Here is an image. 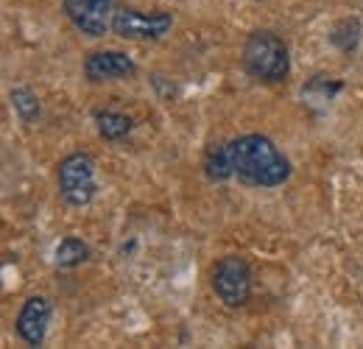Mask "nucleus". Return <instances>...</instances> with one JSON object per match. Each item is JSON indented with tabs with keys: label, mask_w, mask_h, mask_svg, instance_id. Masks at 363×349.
Returning a JSON list of instances; mask_svg holds the SVG:
<instances>
[{
	"label": "nucleus",
	"mask_w": 363,
	"mask_h": 349,
	"mask_svg": "<svg viewBox=\"0 0 363 349\" xmlns=\"http://www.w3.org/2000/svg\"><path fill=\"white\" fill-rule=\"evenodd\" d=\"M232 168L240 182L255 187H277L291 176V165L282 151L263 134H243L229 143Z\"/></svg>",
	"instance_id": "f257e3e1"
},
{
	"label": "nucleus",
	"mask_w": 363,
	"mask_h": 349,
	"mask_svg": "<svg viewBox=\"0 0 363 349\" xmlns=\"http://www.w3.org/2000/svg\"><path fill=\"white\" fill-rule=\"evenodd\" d=\"M11 106H14V112H17L26 123H31V121L40 118V101H37V95L28 87L11 89Z\"/></svg>",
	"instance_id": "f8f14e48"
},
{
	"label": "nucleus",
	"mask_w": 363,
	"mask_h": 349,
	"mask_svg": "<svg viewBox=\"0 0 363 349\" xmlns=\"http://www.w3.org/2000/svg\"><path fill=\"white\" fill-rule=\"evenodd\" d=\"M48 324H50V302L45 297H31L20 316H17V333L26 344L31 347H40L45 341V333H48Z\"/></svg>",
	"instance_id": "6e6552de"
},
{
	"label": "nucleus",
	"mask_w": 363,
	"mask_h": 349,
	"mask_svg": "<svg viewBox=\"0 0 363 349\" xmlns=\"http://www.w3.org/2000/svg\"><path fill=\"white\" fill-rule=\"evenodd\" d=\"M204 174L210 182H224L229 176H235V168H232V157H229V145H221V143H213L204 154Z\"/></svg>",
	"instance_id": "1a4fd4ad"
},
{
	"label": "nucleus",
	"mask_w": 363,
	"mask_h": 349,
	"mask_svg": "<svg viewBox=\"0 0 363 349\" xmlns=\"http://www.w3.org/2000/svg\"><path fill=\"white\" fill-rule=\"evenodd\" d=\"M87 246L79 240V238H65L59 246H56V265L59 268H76L87 260Z\"/></svg>",
	"instance_id": "9b49d317"
},
{
	"label": "nucleus",
	"mask_w": 363,
	"mask_h": 349,
	"mask_svg": "<svg viewBox=\"0 0 363 349\" xmlns=\"http://www.w3.org/2000/svg\"><path fill=\"white\" fill-rule=\"evenodd\" d=\"M95 190V162L90 154H70L59 162V193L70 207L90 204Z\"/></svg>",
	"instance_id": "7ed1b4c3"
},
{
	"label": "nucleus",
	"mask_w": 363,
	"mask_h": 349,
	"mask_svg": "<svg viewBox=\"0 0 363 349\" xmlns=\"http://www.w3.org/2000/svg\"><path fill=\"white\" fill-rule=\"evenodd\" d=\"M174 17L168 11H137V9H118L112 17V31L123 40H160L171 31Z\"/></svg>",
	"instance_id": "39448f33"
},
{
	"label": "nucleus",
	"mask_w": 363,
	"mask_h": 349,
	"mask_svg": "<svg viewBox=\"0 0 363 349\" xmlns=\"http://www.w3.org/2000/svg\"><path fill=\"white\" fill-rule=\"evenodd\" d=\"M95 121L104 140H123L132 131V118L123 112H98Z\"/></svg>",
	"instance_id": "9d476101"
},
{
	"label": "nucleus",
	"mask_w": 363,
	"mask_h": 349,
	"mask_svg": "<svg viewBox=\"0 0 363 349\" xmlns=\"http://www.w3.org/2000/svg\"><path fill=\"white\" fill-rule=\"evenodd\" d=\"M213 291L227 307H240L249 302L252 294V271L243 257L229 255L221 257L213 271Z\"/></svg>",
	"instance_id": "20e7f679"
},
{
	"label": "nucleus",
	"mask_w": 363,
	"mask_h": 349,
	"mask_svg": "<svg viewBox=\"0 0 363 349\" xmlns=\"http://www.w3.org/2000/svg\"><path fill=\"white\" fill-rule=\"evenodd\" d=\"M243 65L260 82H282L291 70L288 48L272 31H255L243 45Z\"/></svg>",
	"instance_id": "f03ea898"
},
{
	"label": "nucleus",
	"mask_w": 363,
	"mask_h": 349,
	"mask_svg": "<svg viewBox=\"0 0 363 349\" xmlns=\"http://www.w3.org/2000/svg\"><path fill=\"white\" fill-rule=\"evenodd\" d=\"M84 73L90 82H112V79H129L137 73L132 56L121 50H95L84 62Z\"/></svg>",
	"instance_id": "0eeeda50"
},
{
	"label": "nucleus",
	"mask_w": 363,
	"mask_h": 349,
	"mask_svg": "<svg viewBox=\"0 0 363 349\" xmlns=\"http://www.w3.org/2000/svg\"><path fill=\"white\" fill-rule=\"evenodd\" d=\"M67 20L87 37H104L112 28V0H65Z\"/></svg>",
	"instance_id": "423d86ee"
}]
</instances>
